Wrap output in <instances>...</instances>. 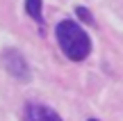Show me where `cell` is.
<instances>
[{
    "instance_id": "obj_2",
    "label": "cell",
    "mask_w": 123,
    "mask_h": 121,
    "mask_svg": "<svg viewBox=\"0 0 123 121\" xmlns=\"http://www.w3.org/2000/svg\"><path fill=\"white\" fill-rule=\"evenodd\" d=\"M2 66L7 69V73L12 78H16V80H30V66H27V59L23 57L21 53H18L16 48H7L2 50Z\"/></svg>"
},
{
    "instance_id": "obj_4",
    "label": "cell",
    "mask_w": 123,
    "mask_h": 121,
    "mask_svg": "<svg viewBox=\"0 0 123 121\" xmlns=\"http://www.w3.org/2000/svg\"><path fill=\"white\" fill-rule=\"evenodd\" d=\"M25 12L30 18H34L37 23H41V0H25Z\"/></svg>"
},
{
    "instance_id": "obj_6",
    "label": "cell",
    "mask_w": 123,
    "mask_h": 121,
    "mask_svg": "<svg viewBox=\"0 0 123 121\" xmlns=\"http://www.w3.org/2000/svg\"><path fill=\"white\" fill-rule=\"evenodd\" d=\"M89 121H96V119H89Z\"/></svg>"
},
{
    "instance_id": "obj_3",
    "label": "cell",
    "mask_w": 123,
    "mask_h": 121,
    "mask_svg": "<svg viewBox=\"0 0 123 121\" xmlns=\"http://www.w3.org/2000/svg\"><path fill=\"white\" fill-rule=\"evenodd\" d=\"M25 121H62V117L48 105L30 103L25 108Z\"/></svg>"
},
{
    "instance_id": "obj_5",
    "label": "cell",
    "mask_w": 123,
    "mask_h": 121,
    "mask_svg": "<svg viewBox=\"0 0 123 121\" xmlns=\"http://www.w3.org/2000/svg\"><path fill=\"white\" fill-rule=\"evenodd\" d=\"M75 14H78V16L82 18L84 23H89V25L93 23V16H91V12H89L87 7H78V9H75Z\"/></svg>"
},
{
    "instance_id": "obj_1",
    "label": "cell",
    "mask_w": 123,
    "mask_h": 121,
    "mask_svg": "<svg viewBox=\"0 0 123 121\" xmlns=\"http://www.w3.org/2000/svg\"><path fill=\"white\" fill-rule=\"evenodd\" d=\"M55 37H57V44H59L62 53L71 62H82L91 53V39H89V34L75 21H68V18L59 21L57 27H55Z\"/></svg>"
}]
</instances>
